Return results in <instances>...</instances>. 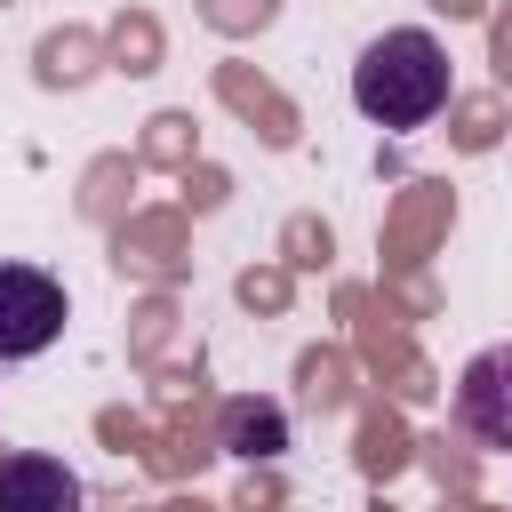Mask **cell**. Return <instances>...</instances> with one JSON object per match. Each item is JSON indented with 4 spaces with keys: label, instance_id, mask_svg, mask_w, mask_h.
<instances>
[{
    "label": "cell",
    "instance_id": "obj_5",
    "mask_svg": "<svg viewBox=\"0 0 512 512\" xmlns=\"http://www.w3.org/2000/svg\"><path fill=\"white\" fill-rule=\"evenodd\" d=\"M216 448L240 456V464H272V456H288V408H280V400H224V416H216Z\"/></svg>",
    "mask_w": 512,
    "mask_h": 512
},
{
    "label": "cell",
    "instance_id": "obj_1",
    "mask_svg": "<svg viewBox=\"0 0 512 512\" xmlns=\"http://www.w3.org/2000/svg\"><path fill=\"white\" fill-rule=\"evenodd\" d=\"M448 88H456L448 48H440L424 24L376 32V40L360 48V64H352V104H360V120H376V128H392V136L432 128V120L448 112Z\"/></svg>",
    "mask_w": 512,
    "mask_h": 512
},
{
    "label": "cell",
    "instance_id": "obj_4",
    "mask_svg": "<svg viewBox=\"0 0 512 512\" xmlns=\"http://www.w3.org/2000/svg\"><path fill=\"white\" fill-rule=\"evenodd\" d=\"M0 512H80V472L48 448L0 456Z\"/></svg>",
    "mask_w": 512,
    "mask_h": 512
},
{
    "label": "cell",
    "instance_id": "obj_2",
    "mask_svg": "<svg viewBox=\"0 0 512 512\" xmlns=\"http://www.w3.org/2000/svg\"><path fill=\"white\" fill-rule=\"evenodd\" d=\"M64 336V280L40 264H0V360H32Z\"/></svg>",
    "mask_w": 512,
    "mask_h": 512
},
{
    "label": "cell",
    "instance_id": "obj_3",
    "mask_svg": "<svg viewBox=\"0 0 512 512\" xmlns=\"http://www.w3.org/2000/svg\"><path fill=\"white\" fill-rule=\"evenodd\" d=\"M456 432L488 456H512V344H488L456 368Z\"/></svg>",
    "mask_w": 512,
    "mask_h": 512
}]
</instances>
